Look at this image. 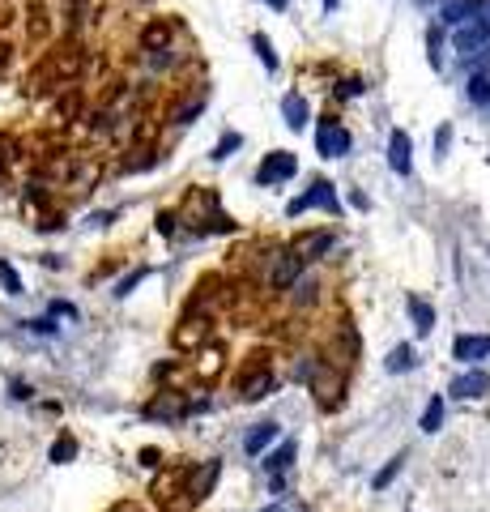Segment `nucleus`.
Returning a JSON list of instances; mask_svg holds the SVG:
<instances>
[{"label": "nucleus", "mask_w": 490, "mask_h": 512, "mask_svg": "<svg viewBox=\"0 0 490 512\" xmlns=\"http://www.w3.org/2000/svg\"><path fill=\"white\" fill-rule=\"evenodd\" d=\"M452 47L460 52V60H469V64H473V60L482 56V47H490V21H486V13L473 17V21H464V26H456Z\"/></svg>", "instance_id": "f257e3e1"}, {"label": "nucleus", "mask_w": 490, "mask_h": 512, "mask_svg": "<svg viewBox=\"0 0 490 512\" xmlns=\"http://www.w3.org/2000/svg\"><path fill=\"white\" fill-rule=\"evenodd\" d=\"M294 453H299V448H294V440H282V444H277V453H268V457L260 461V466H264L268 474H273V478H282V470H290V466H294Z\"/></svg>", "instance_id": "f8f14e48"}, {"label": "nucleus", "mask_w": 490, "mask_h": 512, "mask_svg": "<svg viewBox=\"0 0 490 512\" xmlns=\"http://www.w3.org/2000/svg\"><path fill=\"white\" fill-rule=\"evenodd\" d=\"M315 205H324V209H337V192H333V184H324V180H315L303 197H294L290 205H286V214L294 218V214H307V209H315Z\"/></svg>", "instance_id": "f03ea898"}, {"label": "nucleus", "mask_w": 490, "mask_h": 512, "mask_svg": "<svg viewBox=\"0 0 490 512\" xmlns=\"http://www.w3.org/2000/svg\"><path fill=\"white\" fill-rule=\"evenodd\" d=\"M324 5H329V9H337V0H324Z\"/></svg>", "instance_id": "a878e982"}, {"label": "nucleus", "mask_w": 490, "mask_h": 512, "mask_svg": "<svg viewBox=\"0 0 490 512\" xmlns=\"http://www.w3.org/2000/svg\"><path fill=\"white\" fill-rule=\"evenodd\" d=\"M388 167L397 171V176H409V171H413V158H409V133H401V129L388 137Z\"/></svg>", "instance_id": "0eeeda50"}, {"label": "nucleus", "mask_w": 490, "mask_h": 512, "mask_svg": "<svg viewBox=\"0 0 490 512\" xmlns=\"http://www.w3.org/2000/svg\"><path fill=\"white\" fill-rule=\"evenodd\" d=\"M333 248V235L329 231H307V235H299V239H294V256H299V260H307V256H320V252H329Z\"/></svg>", "instance_id": "1a4fd4ad"}, {"label": "nucleus", "mask_w": 490, "mask_h": 512, "mask_svg": "<svg viewBox=\"0 0 490 512\" xmlns=\"http://www.w3.org/2000/svg\"><path fill=\"white\" fill-rule=\"evenodd\" d=\"M268 512H290V508H268Z\"/></svg>", "instance_id": "bb28decb"}, {"label": "nucleus", "mask_w": 490, "mask_h": 512, "mask_svg": "<svg viewBox=\"0 0 490 512\" xmlns=\"http://www.w3.org/2000/svg\"><path fill=\"white\" fill-rule=\"evenodd\" d=\"M294 171H299V162H294V154H286V150H273L264 158V167L256 171V184H282V180H290Z\"/></svg>", "instance_id": "39448f33"}, {"label": "nucleus", "mask_w": 490, "mask_h": 512, "mask_svg": "<svg viewBox=\"0 0 490 512\" xmlns=\"http://www.w3.org/2000/svg\"><path fill=\"white\" fill-rule=\"evenodd\" d=\"M452 393H456V397L478 401V397H486V393H490V376H486L482 368H473V372H464L460 380H452Z\"/></svg>", "instance_id": "6e6552de"}, {"label": "nucleus", "mask_w": 490, "mask_h": 512, "mask_svg": "<svg viewBox=\"0 0 490 512\" xmlns=\"http://www.w3.org/2000/svg\"><path fill=\"white\" fill-rule=\"evenodd\" d=\"M486 13V0H448L444 5V26H464Z\"/></svg>", "instance_id": "423d86ee"}, {"label": "nucleus", "mask_w": 490, "mask_h": 512, "mask_svg": "<svg viewBox=\"0 0 490 512\" xmlns=\"http://www.w3.org/2000/svg\"><path fill=\"white\" fill-rule=\"evenodd\" d=\"M299 274H303V260L294 256V252H282L277 269H273V286H277V290H286V286H294V282H299Z\"/></svg>", "instance_id": "9b49d317"}, {"label": "nucleus", "mask_w": 490, "mask_h": 512, "mask_svg": "<svg viewBox=\"0 0 490 512\" xmlns=\"http://www.w3.org/2000/svg\"><path fill=\"white\" fill-rule=\"evenodd\" d=\"M362 90H366V82H358V77L341 82V94H346V99H354V94H362Z\"/></svg>", "instance_id": "393cba45"}, {"label": "nucleus", "mask_w": 490, "mask_h": 512, "mask_svg": "<svg viewBox=\"0 0 490 512\" xmlns=\"http://www.w3.org/2000/svg\"><path fill=\"white\" fill-rule=\"evenodd\" d=\"M401 466H405V453H397V457H392V461H388V466H384V470H380V474L371 478V486H375V491H384V486H388L392 478H397V474H401Z\"/></svg>", "instance_id": "6ab92c4d"}, {"label": "nucleus", "mask_w": 490, "mask_h": 512, "mask_svg": "<svg viewBox=\"0 0 490 512\" xmlns=\"http://www.w3.org/2000/svg\"><path fill=\"white\" fill-rule=\"evenodd\" d=\"M452 354L460 363H469V368H478L482 359H490V333H460L452 341Z\"/></svg>", "instance_id": "20e7f679"}, {"label": "nucleus", "mask_w": 490, "mask_h": 512, "mask_svg": "<svg viewBox=\"0 0 490 512\" xmlns=\"http://www.w3.org/2000/svg\"><path fill=\"white\" fill-rule=\"evenodd\" d=\"M405 307H409V321H413V329H418V333H431L435 329V307H427L418 295H409Z\"/></svg>", "instance_id": "2eb2a0df"}, {"label": "nucleus", "mask_w": 490, "mask_h": 512, "mask_svg": "<svg viewBox=\"0 0 490 512\" xmlns=\"http://www.w3.org/2000/svg\"><path fill=\"white\" fill-rule=\"evenodd\" d=\"M239 141H243L239 133H235V137H226V141H217V150H213V162H222V158H226L231 150H239Z\"/></svg>", "instance_id": "5701e85b"}, {"label": "nucleus", "mask_w": 490, "mask_h": 512, "mask_svg": "<svg viewBox=\"0 0 490 512\" xmlns=\"http://www.w3.org/2000/svg\"><path fill=\"white\" fill-rule=\"evenodd\" d=\"M315 145H320L324 158H346L350 154V133L337 124V120H324L320 133H315Z\"/></svg>", "instance_id": "7ed1b4c3"}, {"label": "nucleus", "mask_w": 490, "mask_h": 512, "mask_svg": "<svg viewBox=\"0 0 490 512\" xmlns=\"http://www.w3.org/2000/svg\"><path fill=\"white\" fill-rule=\"evenodd\" d=\"M145 274H150V269H137V274H128L124 282H119V286H115V295H128V290H133V286H137V282H141Z\"/></svg>", "instance_id": "b1692460"}, {"label": "nucleus", "mask_w": 490, "mask_h": 512, "mask_svg": "<svg viewBox=\"0 0 490 512\" xmlns=\"http://www.w3.org/2000/svg\"><path fill=\"white\" fill-rule=\"evenodd\" d=\"M469 99H473V103H490V73H486V68H473V77H469Z\"/></svg>", "instance_id": "a211bd4d"}, {"label": "nucleus", "mask_w": 490, "mask_h": 512, "mask_svg": "<svg viewBox=\"0 0 490 512\" xmlns=\"http://www.w3.org/2000/svg\"><path fill=\"white\" fill-rule=\"evenodd\" d=\"M413 368H418V359H413L409 346H392L388 350V372H413Z\"/></svg>", "instance_id": "f3484780"}, {"label": "nucleus", "mask_w": 490, "mask_h": 512, "mask_svg": "<svg viewBox=\"0 0 490 512\" xmlns=\"http://www.w3.org/2000/svg\"><path fill=\"white\" fill-rule=\"evenodd\" d=\"M0 286H5L9 295H21V278H17V269L9 260H0Z\"/></svg>", "instance_id": "412c9836"}, {"label": "nucleus", "mask_w": 490, "mask_h": 512, "mask_svg": "<svg viewBox=\"0 0 490 512\" xmlns=\"http://www.w3.org/2000/svg\"><path fill=\"white\" fill-rule=\"evenodd\" d=\"M252 47H256V52H260V60H264V68H268V73H277V56H273V43H268L264 35H256V39H252Z\"/></svg>", "instance_id": "4be33fe9"}, {"label": "nucleus", "mask_w": 490, "mask_h": 512, "mask_svg": "<svg viewBox=\"0 0 490 512\" xmlns=\"http://www.w3.org/2000/svg\"><path fill=\"white\" fill-rule=\"evenodd\" d=\"M217 474H222V461H205V466H201V474L192 478V500H205V495L213 491Z\"/></svg>", "instance_id": "ddd939ff"}, {"label": "nucleus", "mask_w": 490, "mask_h": 512, "mask_svg": "<svg viewBox=\"0 0 490 512\" xmlns=\"http://www.w3.org/2000/svg\"><path fill=\"white\" fill-rule=\"evenodd\" d=\"M418 427H422L427 435L444 427V397H431V401H427V410H422V423H418Z\"/></svg>", "instance_id": "dca6fc26"}, {"label": "nucleus", "mask_w": 490, "mask_h": 512, "mask_svg": "<svg viewBox=\"0 0 490 512\" xmlns=\"http://www.w3.org/2000/svg\"><path fill=\"white\" fill-rule=\"evenodd\" d=\"M273 440H277V423H260V427L248 431V440H243V453H248V457H260Z\"/></svg>", "instance_id": "9d476101"}, {"label": "nucleus", "mask_w": 490, "mask_h": 512, "mask_svg": "<svg viewBox=\"0 0 490 512\" xmlns=\"http://www.w3.org/2000/svg\"><path fill=\"white\" fill-rule=\"evenodd\" d=\"M282 115H286L290 129H303L307 124V99H303V94H286V99H282Z\"/></svg>", "instance_id": "4468645a"}, {"label": "nucleus", "mask_w": 490, "mask_h": 512, "mask_svg": "<svg viewBox=\"0 0 490 512\" xmlns=\"http://www.w3.org/2000/svg\"><path fill=\"white\" fill-rule=\"evenodd\" d=\"M72 457H77V440H72V435H60V440L52 444V461L64 466V461H72Z\"/></svg>", "instance_id": "aec40b11"}]
</instances>
